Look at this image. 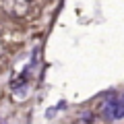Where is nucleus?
<instances>
[{
    "label": "nucleus",
    "mask_w": 124,
    "mask_h": 124,
    "mask_svg": "<svg viewBox=\"0 0 124 124\" xmlns=\"http://www.w3.org/2000/svg\"><path fill=\"white\" fill-rule=\"evenodd\" d=\"M114 118H124V93L118 97V101H116V112H114Z\"/></svg>",
    "instance_id": "f257e3e1"
},
{
    "label": "nucleus",
    "mask_w": 124,
    "mask_h": 124,
    "mask_svg": "<svg viewBox=\"0 0 124 124\" xmlns=\"http://www.w3.org/2000/svg\"><path fill=\"white\" fill-rule=\"evenodd\" d=\"M77 124H91V116H89V114H85V116H81V118L77 120Z\"/></svg>",
    "instance_id": "f03ea898"
},
{
    "label": "nucleus",
    "mask_w": 124,
    "mask_h": 124,
    "mask_svg": "<svg viewBox=\"0 0 124 124\" xmlns=\"http://www.w3.org/2000/svg\"><path fill=\"white\" fill-rule=\"evenodd\" d=\"M2 54H4V48H2V44H0V56H2Z\"/></svg>",
    "instance_id": "7ed1b4c3"
}]
</instances>
